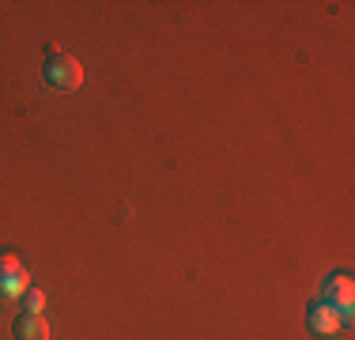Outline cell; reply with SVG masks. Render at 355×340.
Returning <instances> with one entry per match:
<instances>
[{
	"label": "cell",
	"instance_id": "cell-3",
	"mask_svg": "<svg viewBox=\"0 0 355 340\" xmlns=\"http://www.w3.org/2000/svg\"><path fill=\"white\" fill-rule=\"evenodd\" d=\"M344 325V314L340 310H333L329 303H321L314 299L310 303V310H306V329L314 337H336V329Z\"/></svg>",
	"mask_w": 355,
	"mask_h": 340
},
{
	"label": "cell",
	"instance_id": "cell-1",
	"mask_svg": "<svg viewBox=\"0 0 355 340\" xmlns=\"http://www.w3.org/2000/svg\"><path fill=\"white\" fill-rule=\"evenodd\" d=\"M42 76H46V83L53 91H76L83 83L80 61L72 53H64L61 46H53V42L46 46V68H42Z\"/></svg>",
	"mask_w": 355,
	"mask_h": 340
},
{
	"label": "cell",
	"instance_id": "cell-4",
	"mask_svg": "<svg viewBox=\"0 0 355 340\" xmlns=\"http://www.w3.org/2000/svg\"><path fill=\"white\" fill-rule=\"evenodd\" d=\"M27 272L15 261V253L0 250V299H12V295H23L27 291Z\"/></svg>",
	"mask_w": 355,
	"mask_h": 340
},
{
	"label": "cell",
	"instance_id": "cell-6",
	"mask_svg": "<svg viewBox=\"0 0 355 340\" xmlns=\"http://www.w3.org/2000/svg\"><path fill=\"white\" fill-rule=\"evenodd\" d=\"M19 299H23V314H38L42 306H46V295H42L38 287H27V291H23Z\"/></svg>",
	"mask_w": 355,
	"mask_h": 340
},
{
	"label": "cell",
	"instance_id": "cell-2",
	"mask_svg": "<svg viewBox=\"0 0 355 340\" xmlns=\"http://www.w3.org/2000/svg\"><path fill=\"white\" fill-rule=\"evenodd\" d=\"M318 299H321V303H329L333 310H340V314H344V321H348V318H352V299H355V284H352V276H348V272H333V276H325V284H321Z\"/></svg>",
	"mask_w": 355,
	"mask_h": 340
},
{
	"label": "cell",
	"instance_id": "cell-5",
	"mask_svg": "<svg viewBox=\"0 0 355 340\" xmlns=\"http://www.w3.org/2000/svg\"><path fill=\"white\" fill-rule=\"evenodd\" d=\"M12 337L15 340H49V325L42 314H19L12 321Z\"/></svg>",
	"mask_w": 355,
	"mask_h": 340
}]
</instances>
